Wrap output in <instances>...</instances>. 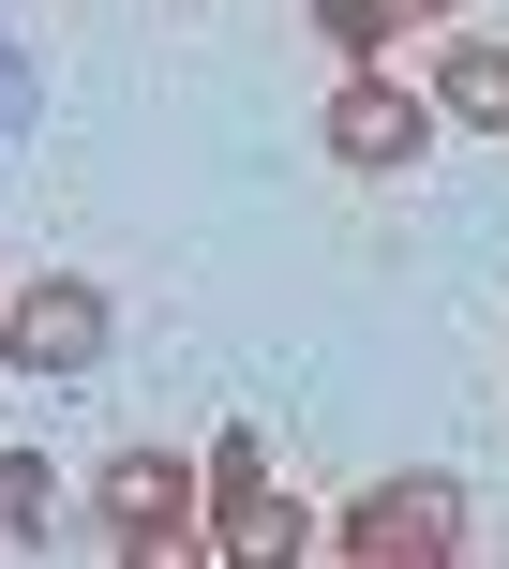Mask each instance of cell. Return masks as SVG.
<instances>
[{"label": "cell", "instance_id": "6da1fadb", "mask_svg": "<svg viewBox=\"0 0 509 569\" xmlns=\"http://www.w3.org/2000/svg\"><path fill=\"white\" fill-rule=\"evenodd\" d=\"M360 540H375V555H420V540H450V495H390V510H375Z\"/></svg>", "mask_w": 509, "mask_h": 569}]
</instances>
